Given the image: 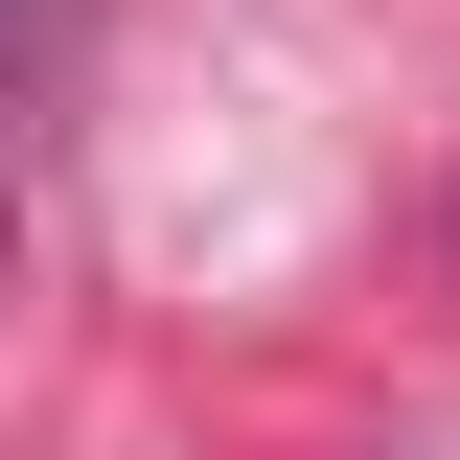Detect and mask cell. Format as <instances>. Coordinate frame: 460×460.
Instances as JSON below:
<instances>
[{
    "mask_svg": "<svg viewBox=\"0 0 460 460\" xmlns=\"http://www.w3.org/2000/svg\"><path fill=\"white\" fill-rule=\"evenodd\" d=\"M23 23H47V0H0V47H23Z\"/></svg>",
    "mask_w": 460,
    "mask_h": 460,
    "instance_id": "6da1fadb",
    "label": "cell"
}]
</instances>
